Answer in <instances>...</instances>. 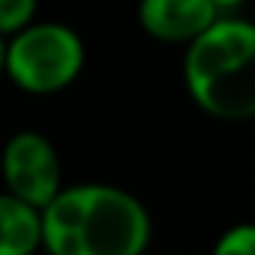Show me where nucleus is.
<instances>
[{"label":"nucleus","instance_id":"f257e3e1","mask_svg":"<svg viewBox=\"0 0 255 255\" xmlns=\"http://www.w3.org/2000/svg\"><path fill=\"white\" fill-rule=\"evenodd\" d=\"M39 225L48 255H144L150 243L144 204L108 183L63 186L39 210Z\"/></svg>","mask_w":255,"mask_h":255},{"label":"nucleus","instance_id":"f03ea898","mask_svg":"<svg viewBox=\"0 0 255 255\" xmlns=\"http://www.w3.org/2000/svg\"><path fill=\"white\" fill-rule=\"evenodd\" d=\"M183 78L207 114L219 120L255 117V24L216 18L189 42Z\"/></svg>","mask_w":255,"mask_h":255},{"label":"nucleus","instance_id":"7ed1b4c3","mask_svg":"<svg viewBox=\"0 0 255 255\" xmlns=\"http://www.w3.org/2000/svg\"><path fill=\"white\" fill-rule=\"evenodd\" d=\"M84 69L81 36L60 21H33L6 39L3 75L24 93L48 96L69 87Z\"/></svg>","mask_w":255,"mask_h":255},{"label":"nucleus","instance_id":"20e7f679","mask_svg":"<svg viewBox=\"0 0 255 255\" xmlns=\"http://www.w3.org/2000/svg\"><path fill=\"white\" fill-rule=\"evenodd\" d=\"M0 174L9 195L42 210L63 189V168L54 144L33 129L15 132L0 153Z\"/></svg>","mask_w":255,"mask_h":255},{"label":"nucleus","instance_id":"39448f33","mask_svg":"<svg viewBox=\"0 0 255 255\" xmlns=\"http://www.w3.org/2000/svg\"><path fill=\"white\" fill-rule=\"evenodd\" d=\"M216 18L219 12L210 0H141L138 3L141 27L162 42H192Z\"/></svg>","mask_w":255,"mask_h":255},{"label":"nucleus","instance_id":"423d86ee","mask_svg":"<svg viewBox=\"0 0 255 255\" xmlns=\"http://www.w3.org/2000/svg\"><path fill=\"white\" fill-rule=\"evenodd\" d=\"M42 249L39 210L21 198L0 192V255H33Z\"/></svg>","mask_w":255,"mask_h":255},{"label":"nucleus","instance_id":"0eeeda50","mask_svg":"<svg viewBox=\"0 0 255 255\" xmlns=\"http://www.w3.org/2000/svg\"><path fill=\"white\" fill-rule=\"evenodd\" d=\"M39 0H0V36L9 39L36 21Z\"/></svg>","mask_w":255,"mask_h":255},{"label":"nucleus","instance_id":"6e6552de","mask_svg":"<svg viewBox=\"0 0 255 255\" xmlns=\"http://www.w3.org/2000/svg\"><path fill=\"white\" fill-rule=\"evenodd\" d=\"M213 255H255V225L246 222V225L228 228V231L216 240Z\"/></svg>","mask_w":255,"mask_h":255},{"label":"nucleus","instance_id":"1a4fd4ad","mask_svg":"<svg viewBox=\"0 0 255 255\" xmlns=\"http://www.w3.org/2000/svg\"><path fill=\"white\" fill-rule=\"evenodd\" d=\"M216 12H228V9H237L240 3H246V0H210Z\"/></svg>","mask_w":255,"mask_h":255},{"label":"nucleus","instance_id":"9d476101","mask_svg":"<svg viewBox=\"0 0 255 255\" xmlns=\"http://www.w3.org/2000/svg\"><path fill=\"white\" fill-rule=\"evenodd\" d=\"M3 57H6V39L0 36V75H3Z\"/></svg>","mask_w":255,"mask_h":255}]
</instances>
